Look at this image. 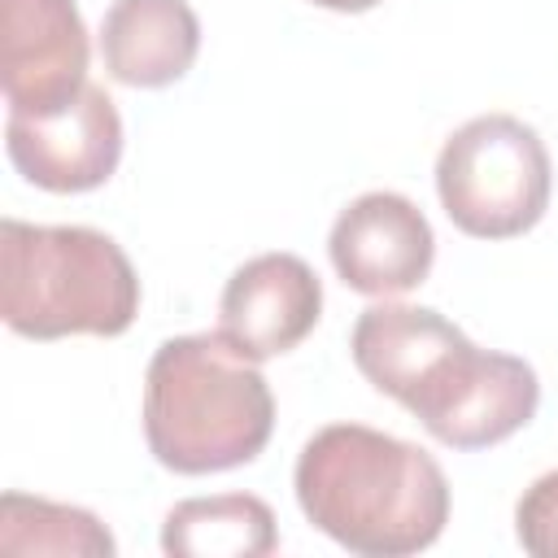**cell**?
Instances as JSON below:
<instances>
[{"instance_id": "cell-8", "label": "cell", "mask_w": 558, "mask_h": 558, "mask_svg": "<svg viewBox=\"0 0 558 558\" xmlns=\"http://www.w3.org/2000/svg\"><path fill=\"white\" fill-rule=\"evenodd\" d=\"M87 26L74 0H0V92L9 113H52L87 87Z\"/></svg>"}, {"instance_id": "cell-9", "label": "cell", "mask_w": 558, "mask_h": 558, "mask_svg": "<svg viewBox=\"0 0 558 558\" xmlns=\"http://www.w3.org/2000/svg\"><path fill=\"white\" fill-rule=\"evenodd\" d=\"M323 318V283L296 253H257L218 296V331L253 362L292 353Z\"/></svg>"}, {"instance_id": "cell-2", "label": "cell", "mask_w": 558, "mask_h": 558, "mask_svg": "<svg viewBox=\"0 0 558 558\" xmlns=\"http://www.w3.org/2000/svg\"><path fill=\"white\" fill-rule=\"evenodd\" d=\"M292 488L301 514L362 558L423 554L449 523L440 462L414 440L366 423L318 427L296 453Z\"/></svg>"}, {"instance_id": "cell-7", "label": "cell", "mask_w": 558, "mask_h": 558, "mask_svg": "<svg viewBox=\"0 0 558 558\" xmlns=\"http://www.w3.org/2000/svg\"><path fill=\"white\" fill-rule=\"evenodd\" d=\"M327 257L344 288L388 301L414 292L436 262V235L427 214L401 192L353 196L327 235Z\"/></svg>"}, {"instance_id": "cell-1", "label": "cell", "mask_w": 558, "mask_h": 558, "mask_svg": "<svg viewBox=\"0 0 558 558\" xmlns=\"http://www.w3.org/2000/svg\"><path fill=\"white\" fill-rule=\"evenodd\" d=\"M362 379L405 405L449 449H488L532 423L541 379L532 362L480 349L432 305L375 301L349 331Z\"/></svg>"}, {"instance_id": "cell-4", "label": "cell", "mask_w": 558, "mask_h": 558, "mask_svg": "<svg viewBox=\"0 0 558 558\" xmlns=\"http://www.w3.org/2000/svg\"><path fill=\"white\" fill-rule=\"evenodd\" d=\"M0 314L26 340L122 336L140 314V275L122 244L78 222H0Z\"/></svg>"}, {"instance_id": "cell-3", "label": "cell", "mask_w": 558, "mask_h": 558, "mask_svg": "<svg viewBox=\"0 0 558 558\" xmlns=\"http://www.w3.org/2000/svg\"><path fill=\"white\" fill-rule=\"evenodd\" d=\"M144 440L174 475L248 466L275 432V392L218 327L170 336L144 371Z\"/></svg>"}, {"instance_id": "cell-11", "label": "cell", "mask_w": 558, "mask_h": 558, "mask_svg": "<svg viewBox=\"0 0 558 558\" xmlns=\"http://www.w3.org/2000/svg\"><path fill=\"white\" fill-rule=\"evenodd\" d=\"M161 549L170 558H266L279 549L275 510L253 493L174 501L161 523Z\"/></svg>"}, {"instance_id": "cell-10", "label": "cell", "mask_w": 558, "mask_h": 558, "mask_svg": "<svg viewBox=\"0 0 558 558\" xmlns=\"http://www.w3.org/2000/svg\"><path fill=\"white\" fill-rule=\"evenodd\" d=\"M201 52V17L187 0H113L100 17V61L122 87L179 83Z\"/></svg>"}, {"instance_id": "cell-12", "label": "cell", "mask_w": 558, "mask_h": 558, "mask_svg": "<svg viewBox=\"0 0 558 558\" xmlns=\"http://www.w3.org/2000/svg\"><path fill=\"white\" fill-rule=\"evenodd\" d=\"M113 532L83 506L4 493L0 497V554H78L113 558Z\"/></svg>"}, {"instance_id": "cell-13", "label": "cell", "mask_w": 558, "mask_h": 558, "mask_svg": "<svg viewBox=\"0 0 558 558\" xmlns=\"http://www.w3.org/2000/svg\"><path fill=\"white\" fill-rule=\"evenodd\" d=\"M514 541L536 558H558V466L536 475L514 501Z\"/></svg>"}, {"instance_id": "cell-6", "label": "cell", "mask_w": 558, "mask_h": 558, "mask_svg": "<svg viewBox=\"0 0 558 558\" xmlns=\"http://www.w3.org/2000/svg\"><path fill=\"white\" fill-rule=\"evenodd\" d=\"M4 153L13 170L57 196L105 187L122 161V118L105 87L87 83L52 113H9Z\"/></svg>"}, {"instance_id": "cell-5", "label": "cell", "mask_w": 558, "mask_h": 558, "mask_svg": "<svg viewBox=\"0 0 558 558\" xmlns=\"http://www.w3.org/2000/svg\"><path fill=\"white\" fill-rule=\"evenodd\" d=\"M549 148L536 126L514 113H480L436 153L440 209L471 240H514L532 231L549 209Z\"/></svg>"}, {"instance_id": "cell-14", "label": "cell", "mask_w": 558, "mask_h": 558, "mask_svg": "<svg viewBox=\"0 0 558 558\" xmlns=\"http://www.w3.org/2000/svg\"><path fill=\"white\" fill-rule=\"evenodd\" d=\"M310 4L331 9V13H366V9H375V4H384V0H310Z\"/></svg>"}]
</instances>
